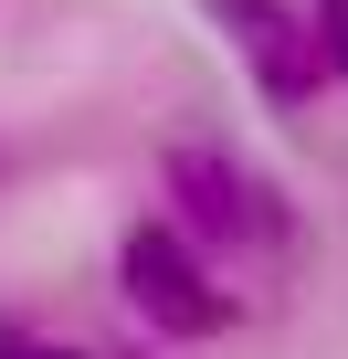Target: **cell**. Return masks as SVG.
Here are the masks:
<instances>
[{
  "instance_id": "cell-1",
  "label": "cell",
  "mask_w": 348,
  "mask_h": 359,
  "mask_svg": "<svg viewBox=\"0 0 348 359\" xmlns=\"http://www.w3.org/2000/svg\"><path fill=\"white\" fill-rule=\"evenodd\" d=\"M116 275H127L137 317H148V327H169V338H222V327H232V296L201 275L190 233H169V222H137V233H127V254H116Z\"/></svg>"
},
{
  "instance_id": "cell-5",
  "label": "cell",
  "mask_w": 348,
  "mask_h": 359,
  "mask_svg": "<svg viewBox=\"0 0 348 359\" xmlns=\"http://www.w3.org/2000/svg\"><path fill=\"white\" fill-rule=\"evenodd\" d=\"M0 359H85V348H43V338H0Z\"/></svg>"
},
{
  "instance_id": "cell-4",
  "label": "cell",
  "mask_w": 348,
  "mask_h": 359,
  "mask_svg": "<svg viewBox=\"0 0 348 359\" xmlns=\"http://www.w3.org/2000/svg\"><path fill=\"white\" fill-rule=\"evenodd\" d=\"M316 53L327 74H348V0H316Z\"/></svg>"
},
{
  "instance_id": "cell-2",
  "label": "cell",
  "mask_w": 348,
  "mask_h": 359,
  "mask_svg": "<svg viewBox=\"0 0 348 359\" xmlns=\"http://www.w3.org/2000/svg\"><path fill=\"white\" fill-rule=\"evenodd\" d=\"M169 201H180V222L201 243H264V233H285V212H264V191L222 148H169Z\"/></svg>"
},
{
  "instance_id": "cell-3",
  "label": "cell",
  "mask_w": 348,
  "mask_h": 359,
  "mask_svg": "<svg viewBox=\"0 0 348 359\" xmlns=\"http://www.w3.org/2000/svg\"><path fill=\"white\" fill-rule=\"evenodd\" d=\"M211 22L232 32V53L253 64V85H264L274 106H306V95H316L327 53H316V32L285 11V0H211Z\"/></svg>"
}]
</instances>
